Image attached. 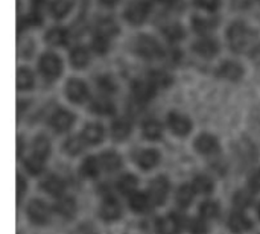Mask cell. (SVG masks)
<instances>
[{
	"label": "cell",
	"instance_id": "50",
	"mask_svg": "<svg viewBox=\"0 0 260 234\" xmlns=\"http://www.w3.org/2000/svg\"><path fill=\"white\" fill-rule=\"evenodd\" d=\"M253 58H254V59H256V61H257V62L260 64V47H257V49L254 50V53H253Z\"/></svg>",
	"mask_w": 260,
	"mask_h": 234
},
{
	"label": "cell",
	"instance_id": "46",
	"mask_svg": "<svg viewBox=\"0 0 260 234\" xmlns=\"http://www.w3.org/2000/svg\"><path fill=\"white\" fill-rule=\"evenodd\" d=\"M195 3L200 6V8H204L207 11H215L219 8L221 5V0H195Z\"/></svg>",
	"mask_w": 260,
	"mask_h": 234
},
{
	"label": "cell",
	"instance_id": "29",
	"mask_svg": "<svg viewBox=\"0 0 260 234\" xmlns=\"http://www.w3.org/2000/svg\"><path fill=\"white\" fill-rule=\"evenodd\" d=\"M149 82H151L154 87H161V88H165V87H169V85L172 84V78H171L168 73L161 72V70H154V72L149 73Z\"/></svg>",
	"mask_w": 260,
	"mask_h": 234
},
{
	"label": "cell",
	"instance_id": "7",
	"mask_svg": "<svg viewBox=\"0 0 260 234\" xmlns=\"http://www.w3.org/2000/svg\"><path fill=\"white\" fill-rule=\"evenodd\" d=\"M168 123H169V128L177 134V136H187L190 132V128H192V123L190 120L183 116V114H178V113H171L168 116Z\"/></svg>",
	"mask_w": 260,
	"mask_h": 234
},
{
	"label": "cell",
	"instance_id": "5",
	"mask_svg": "<svg viewBox=\"0 0 260 234\" xmlns=\"http://www.w3.org/2000/svg\"><path fill=\"white\" fill-rule=\"evenodd\" d=\"M148 12L149 9L145 2H134L128 5V8L125 9V18L131 24H140L148 18Z\"/></svg>",
	"mask_w": 260,
	"mask_h": 234
},
{
	"label": "cell",
	"instance_id": "2",
	"mask_svg": "<svg viewBox=\"0 0 260 234\" xmlns=\"http://www.w3.org/2000/svg\"><path fill=\"white\" fill-rule=\"evenodd\" d=\"M136 52L146 59H155L163 53L161 46L149 35H140L136 40Z\"/></svg>",
	"mask_w": 260,
	"mask_h": 234
},
{
	"label": "cell",
	"instance_id": "12",
	"mask_svg": "<svg viewBox=\"0 0 260 234\" xmlns=\"http://www.w3.org/2000/svg\"><path fill=\"white\" fill-rule=\"evenodd\" d=\"M218 75L221 78H225V79H230V81H238L244 75V69L235 61H225L218 69Z\"/></svg>",
	"mask_w": 260,
	"mask_h": 234
},
{
	"label": "cell",
	"instance_id": "34",
	"mask_svg": "<svg viewBox=\"0 0 260 234\" xmlns=\"http://www.w3.org/2000/svg\"><path fill=\"white\" fill-rule=\"evenodd\" d=\"M193 189H195V192H198L201 195H207L213 190V181L206 175H200L193 181Z\"/></svg>",
	"mask_w": 260,
	"mask_h": 234
},
{
	"label": "cell",
	"instance_id": "53",
	"mask_svg": "<svg viewBox=\"0 0 260 234\" xmlns=\"http://www.w3.org/2000/svg\"><path fill=\"white\" fill-rule=\"evenodd\" d=\"M257 213H259V218H260V206H259V209H257Z\"/></svg>",
	"mask_w": 260,
	"mask_h": 234
},
{
	"label": "cell",
	"instance_id": "24",
	"mask_svg": "<svg viewBox=\"0 0 260 234\" xmlns=\"http://www.w3.org/2000/svg\"><path fill=\"white\" fill-rule=\"evenodd\" d=\"M99 163H101V166L105 171H116V169L120 168L122 160H120V157L116 152H104L99 157Z\"/></svg>",
	"mask_w": 260,
	"mask_h": 234
},
{
	"label": "cell",
	"instance_id": "41",
	"mask_svg": "<svg viewBox=\"0 0 260 234\" xmlns=\"http://www.w3.org/2000/svg\"><path fill=\"white\" fill-rule=\"evenodd\" d=\"M43 166H44V160L37 155H32L30 158L26 160V169L32 175H38L43 171Z\"/></svg>",
	"mask_w": 260,
	"mask_h": 234
},
{
	"label": "cell",
	"instance_id": "30",
	"mask_svg": "<svg viewBox=\"0 0 260 234\" xmlns=\"http://www.w3.org/2000/svg\"><path fill=\"white\" fill-rule=\"evenodd\" d=\"M129 206L136 212H140V213L146 212L149 209V198L146 195H143V193L136 192V193H133L131 199H129Z\"/></svg>",
	"mask_w": 260,
	"mask_h": 234
},
{
	"label": "cell",
	"instance_id": "22",
	"mask_svg": "<svg viewBox=\"0 0 260 234\" xmlns=\"http://www.w3.org/2000/svg\"><path fill=\"white\" fill-rule=\"evenodd\" d=\"M43 187H44V190H46L47 193H50V195H53V196H61L62 192H64V189H66L64 181H62L59 177H56V175H50V177L44 181Z\"/></svg>",
	"mask_w": 260,
	"mask_h": 234
},
{
	"label": "cell",
	"instance_id": "43",
	"mask_svg": "<svg viewBox=\"0 0 260 234\" xmlns=\"http://www.w3.org/2000/svg\"><path fill=\"white\" fill-rule=\"evenodd\" d=\"M96 84H98V87H99L102 91H105V93H113V91H116V84H114V81H113L110 76H101V78L96 81Z\"/></svg>",
	"mask_w": 260,
	"mask_h": 234
},
{
	"label": "cell",
	"instance_id": "51",
	"mask_svg": "<svg viewBox=\"0 0 260 234\" xmlns=\"http://www.w3.org/2000/svg\"><path fill=\"white\" fill-rule=\"evenodd\" d=\"M21 148H23V143H21V140L18 139V151H17L18 155H21Z\"/></svg>",
	"mask_w": 260,
	"mask_h": 234
},
{
	"label": "cell",
	"instance_id": "14",
	"mask_svg": "<svg viewBox=\"0 0 260 234\" xmlns=\"http://www.w3.org/2000/svg\"><path fill=\"white\" fill-rule=\"evenodd\" d=\"M229 227H230V230H232L233 233L242 234L250 231L251 227H253V224H251V221H250L245 215H242V213H235V215L230 216Z\"/></svg>",
	"mask_w": 260,
	"mask_h": 234
},
{
	"label": "cell",
	"instance_id": "10",
	"mask_svg": "<svg viewBox=\"0 0 260 234\" xmlns=\"http://www.w3.org/2000/svg\"><path fill=\"white\" fill-rule=\"evenodd\" d=\"M195 148L200 154L212 155L219 151V143H218L216 137H213L210 134H201L195 142Z\"/></svg>",
	"mask_w": 260,
	"mask_h": 234
},
{
	"label": "cell",
	"instance_id": "28",
	"mask_svg": "<svg viewBox=\"0 0 260 234\" xmlns=\"http://www.w3.org/2000/svg\"><path fill=\"white\" fill-rule=\"evenodd\" d=\"M17 87L18 90H30L34 87V75L27 69H18Z\"/></svg>",
	"mask_w": 260,
	"mask_h": 234
},
{
	"label": "cell",
	"instance_id": "33",
	"mask_svg": "<svg viewBox=\"0 0 260 234\" xmlns=\"http://www.w3.org/2000/svg\"><path fill=\"white\" fill-rule=\"evenodd\" d=\"M143 136L149 140H157L161 137V125L157 120H148L143 125Z\"/></svg>",
	"mask_w": 260,
	"mask_h": 234
},
{
	"label": "cell",
	"instance_id": "47",
	"mask_svg": "<svg viewBox=\"0 0 260 234\" xmlns=\"http://www.w3.org/2000/svg\"><path fill=\"white\" fill-rule=\"evenodd\" d=\"M26 192V183L21 177H17V198L20 199Z\"/></svg>",
	"mask_w": 260,
	"mask_h": 234
},
{
	"label": "cell",
	"instance_id": "4",
	"mask_svg": "<svg viewBox=\"0 0 260 234\" xmlns=\"http://www.w3.org/2000/svg\"><path fill=\"white\" fill-rule=\"evenodd\" d=\"M67 96L75 104H82L88 97V87L81 79H70L66 87Z\"/></svg>",
	"mask_w": 260,
	"mask_h": 234
},
{
	"label": "cell",
	"instance_id": "38",
	"mask_svg": "<svg viewBox=\"0 0 260 234\" xmlns=\"http://www.w3.org/2000/svg\"><path fill=\"white\" fill-rule=\"evenodd\" d=\"M117 187L122 193H133L137 187V178L134 175H123L119 180Z\"/></svg>",
	"mask_w": 260,
	"mask_h": 234
},
{
	"label": "cell",
	"instance_id": "8",
	"mask_svg": "<svg viewBox=\"0 0 260 234\" xmlns=\"http://www.w3.org/2000/svg\"><path fill=\"white\" fill-rule=\"evenodd\" d=\"M73 122H75V116L70 111H67V110L56 111L52 116V119H50V125H52V128L56 132H64V131L70 129L72 125H73Z\"/></svg>",
	"mask_w": 260,
	"mask_h": 234
},
{
	"label": "cell",
	"instance_id": "19",
	"mask_svg": "<svg viewBox=\"0 0 260 234\" xmlns=\"http://www.w3.org/2000/svg\"><path fill=\"white\" fill-rule=\"evenodd\" d=\"M90 61V53L85 47H75L70 53V62L76 69H84L87 67Z\"/></svg>",
	"mask_w": 260,
	"mask_h": 234
},
{
	"label": "cell",
	"instance_id": "49",
	"mask_svg": "<svg viewBox=\"0 0 260 234\" xmlns=\"http://www.w3.org/2000/svg\"><path fill=\"white\" fill-rule=\"evenodd\" d=\"M104 6H114L119 0H99Z\"/></svg>",
	"mask_w": 260,
	"mask_h": 234
},
{
	"label": "cell",
	"instance_id": "32",
	"mask_svg": "<svg viewBox=\"0 0 260 234\" xmlns=\"http://www.w3.org/2000/svg\"><path fill=\"white\" fill-rule=\"evenodd\" d=\"M114 34H117V24L114 23V20L104 18L98 23V35L108 38V37H113Z\"/></svg>",
	"mask_w": 260,
	"mask_h": 234
},
{
	"label": "cell",
	"instance_id": "45",
	"mask_svg": "<svg viewBox=\"0 0 260 234\" xmlns=\"http://www.w3.org/2000/svg\"><path fill=\"white\" fill-rule=\"evenodd\" d=\"M93 49L96 53L99 55H104L108 49V40L107 37H102V35H96L94 40H93Z\"/></svg>",
	"mask_w": 260,
	"mask_h": 234
},
{
	"label": "cell",
	"instance_id": "36",
	"mask_svg": "<svg viewBox=\"0 0 260 234\" xmlns=\"http://www.w3.org/2000/svg\"><path fill=\"white\" fill-rule=\"evenodd\" d=\"M200 213L203 219H215L219 213V207L215 201H206L200 207Z\"/></svg>",
	"mask_w": 260,
	"mask_h": 234
},
{
	"label": "cell",
	"instance_id": "11",
	"mask_svg": "<svg viewBox=\"0 0 260 234\" xmlns=\"http://www.w3.org/2000/svg\"><path fill=\"white\" fill-rule=\"evenodd\" d=\"M193 50H195L200 56H203V58H213V56L218 53L219 46H218V43H216L215 40H212V38H203V40H200V41H197V43L193 44Z\"/></svg>",
	"mask_w": 260,
	"mask_h": 234
},
{
	"label": "cell",
	"instance_id": "48",
	"mask_svg": "<svg viewBox=\"0 0 260 234\" xmlns=\"http://www.w3.org/2000/svg\"><path fill=\"white\" fill-rule=\"evenodd\" d=\"M250 184L253 190H260V171L254 172L250 178Z\"/></svg>",
	"mask_w": 260,
	"mask_h": 234
},
{
	"label": "cell",
	"instance_id": "26",
	"mask_svg": "<svg viewBox=\"0 0 260 234\" xmlns=\"http://www.w3.org/2000/svg\"><path fill=\"white\" fill-rule=\"evenodd\" d=\"M46 41L53 46H62L67 43V30L62 27H53L46 34Z\"/></svg>",
	"mask_w": 260,
	"mask_h": 234
},
{
	"label": "cell",
	"instance_id": "27",
	"mask_svg": "<svg viewBox=\"0 0 260 234\" xmlns=\"http://www.w3.org/2000/svg\"><path fill=\"white\" fill-rule=\"evenodd\" d=\"M72 9V3L69 0H53L50 3V12L55 18H64Z\"/></svg>",
	"mask_w": 260,
	"mask_h": 234
},
{
	"label": "cell",
	"instance_id": "37",
	"mask_svg": "<svg viewBox=\"0 0 260 234\" xmlns=\"http://www.w3.org/2000/svg\"><path fill=\"white\" fill-rule=\"evenodd\" d=\"M84 143H85V140H84L82 137H70V139L64 143V149H66L67 154L76 155V154H79V152L82 151Z\"/></svg>",
	"mask_w": 260,
	"mask_h": 234
},
{
	"label": "cell",
	"instance_id": "1",
	"mask_svg": "<svg viewBox=\"0 0 260 234\" xmlns=\"http://www.w3.org/2000/svg\"><path fill=\"white\" fill-rule=\"evenodd\" d=\"M227 37H229L230 47L238 53L247 50L254 38L253 32L242 21H235L233 24H230V27L227 30Z\"/></svg>",
	"mask_w": 260,
	"mask_h": 234
},
{
	"label": "cell",
	"instance_id": "9",
	"mask_svg": "<svg viewBox=\"0 0 260 234\" xmlns=\"http://www.w3.org/2000/svg\"><path fill=\"white\" fill-rule=\"evenodd\" d=\"M168 192H169V183L165 177H158L152 181L151 189H149V195L155 204H158V206L163 204L166 196H168Z\"/></svg>",
	"mask_w": 260,
	"mask_h": 234
},
{
	"label": "cell",
	"instance_id": "42",
	"mask_svg": "<svg viewBox=\"0 0 260 234\" xmlns=\"http://www.w3.org/2000/svg\"><path fill=\"white\" fill-rule=\"evenodd\" d=\"M253 203V196L248 192H238L235 196V204L238 209H247Z\"/></svg>",
	"mask_w": 260,
	"mask_h": 234
},
{
	"label": "cell",
	"instance_id": "44",
	"mask_svg": "<svg viewBox=\"0 0 260 234\" xmlns=\"http://www.w3.org/2000/svg\"><path fill=\"white\" fill-rule=\"evenodd\" d=\"M192 234H207L209 233V225L204 219H195L189 225Z\"/></svg>",
	"mask_w": 260,
	"mask_h": 234
},
{
	"label": "cell",
	"instance_id": "20",
	"mask_svg": "<svg viewBox=\"0 0 260 234\" xmlns=\"http://www.w3.org/2000/svg\"><path fill=\"white\" fill-rule=\"evenodd\" d=\"M218 20L215 17H203V15H195L192 18V24H193V29L200 34H204V32H209L212 30L215 26H216Z\"/></svg>",
	"mask_w": 260,
	"mask_h": 234
},
{
	"label": "cell",
	"instance_id": "39",
	"mask_svg": "<svg viewBox=\"0 0 260 234\" xmlns=\"http://www.w3.org/2000/svg\"><path fill=\"white\" fill-rule=\"evenodd\" d=\"M99 166H101V163L98 161V158H94V157H88V158H85V161L82 163V174H84L85 177L93 178V177H96V175H98V172H99Z\"/></svg>",
	"mask_w": 260,
	"mask_h": 234
},
{
	"label": "cell",
	"instance_id": "21",
	"mask_svg": "<svg viewBox=\"0 0 260 234\" xmlns=\"http://www.w3.org/2000/svg\"><path fill=\"white\" fill-rule=\"evenodd\" d=\"M55 210L62 218L70 219L75 215V212H76V204H75V201L72 198H61L59 201H56Z\"/></svg>",
	"mask_w": 260,
	"mask_h": 234
},
{
	"label": "cell",
	"instance_id": "17",
	"mask_svg": "<svg viewBox=\"0 0 260 234\" xmlns=\"http://www.w3.org/2000/svg\"><path fill=\"white\" fill-rule=\"evenodd\" d=\"M154 88L155 87L151 82H145V81H136L133 84V93L142 102H148L154 96Z\"/></svg>",
	"mask_w": 260,
	"mask_h": 234
},
{
	"label": "cell",
	"instance_id": "6",
	"mask_svg": "<svg viewBox=\"0 0 260 234\" xmlns=\"http://www.w3.org/2000/svg\"><path fill=\"white\" fill-rule=\"evenodd\" d=\"M27 216L35 224H44L49 219V207L43 201L34 199L27 206Z\"/></svg>",
	"mask_w": 260,
	"mask_h": 234
},
{
	"label": "cell",
	"instance_id": "3",
	"mask_svg": "<svg viewBox=\"0 0 260 234\" xmlns=\"http://www.w3.org/2000/svg\"><path fill=\"white\" fill-rule=\"evenodd\" d=\"M40 72L47 79H56L62 72V62L61 59L53 53H46L40 59Z\"/></svg>",
	"mask_w": 260,
	"mask_h": 234
},
{
	"label": "cell",
	"instance_id": "35",
	"mask_svg": "<svg viewBox=\"0 0 260 234\" xmlns=\"http://www.w3.org/2000/svg\"><path fill=\"white\" fill-rule=\"evenodd\" d=\"M91 111H93L94 114L108 116V114H113V113H114V105H113L110 101L99 99V101H94V102H93V105H91Z\"/></svg>",
	"mask_w": 260,
	"mask_h": 234
},
{
	"label": "cell",
	"instance_id": "16",
	"mask_svg": "<svg viewBox=\"0 0 260 234\" xmlns=\"http://www.w3.org/2000/svg\"><path fill=\"white\" fill-rule=\"evenodd\" d=\"M101 216L105 219V221H116L119 219L120 216V206L116 199L113 198H108L102 203V207H101Z\"/></svg>",
	"mask_w": 260,
	"mask_h": 234
},
{
	"label": "cell",
	"instance_id": "31",
	"mask_svg": "<svg viewBox=\"0 0 260 234\" xmlns=\"http://www.w3.org/2000/svg\"><path fill=\"white\" fill-rule=\"evenodd\" d=\"M193 192L195 189H192L190 186H181L177 192V203L180 207H189L190 203L193 201Z\"/></svg>",
	"mask_w": 260,
	"mask_h": 234
},
{
	"label": "cell",
	"instance_id": "25",
	"mask_svg": "<svg viewBox=\"0 0 260 234\" xmlns=\"http://www.w3.org/2000/svg\"><path fill=\"white\" fill-rule=\"evenodd\" d=\"M50 154V142L44 136H38L34 140V155L46 160Z\"/></svg>",
	"mask_w": 260,
	"mask_h": 234
},
{
	"label": "cell",
	"instance_id": "40",
	"mask_svg": "<svg viewBox=\"0 0 260 234\" xmlns=\"http://www.w3.org/2000/svg\"><path fill=\"white\" fill-rule=\"evenodd\" d=\"M163 32L169 41H178L184 37V30L180 24H169L163 29Z\"/></svg>",
	"mask_w": 260,
	"mask_h": 234
},
{
	"label": "cell",
	"instance_id": "18",
	"mask_svg": "<svg viewBox=\"0 0 260 234\" xmlns=\"http://www.w3.org/2000/svg\"><path fill=\"white\" fill-rule=\"evenodd\" d=\"M158 160H160V154H158L157 151H154V149H146V151L140 152L139 157H137L139 166H140L142 169H145V171L152 169V168L158 163Z\"/></svg>",
	"mask_w": 260,
	"mask_h": 234
},
{
	"label": "cell",
	"instance_id": "23",
	"mask_svg": "<svg viewBox=\"0 0 260 234\" xmlns=\"http://www.w3.org/2000/svg\"><path fill=\"white\" fill-rule=\"evenodd\" d=\"M129 131H131V126H129V123H128L126 120H123V119L116 120V122L113 123V126H111V136H113L114 140H119V142L125 140V139L129 136Z\"/></svg>",
	"mask_w": 260,
	"mask_h": 234
},
{
	"label": "cell",
	"instance_id": "52",
	"mask_svg": "<svg viewBox=\"0 0 260 234\" xmlns=\"http://www.w3.org/2000/svg\"><path fill=\"white\" fill-rule=\"evenodd\" d=\"M160 2H163V3H174L175 0H160Z\"/></svg>",
	"mask_w": 260,
	"mask_h": 234
},
{
	"label": "cell",
	"instance_id": "15",
	"mask_svg": "<svg viewBox=\"0 0 260 234\" xmlns=\"http://www.w3.org/2000/svg\"><path fill=\"white\" fill-rule=\"evenodd\" d=\"M82 139L87 145H98L104 139V128L98 123H90L82 131Z\"/></svg>",
	"mask_w": 260,
	"mask_h": 234
},
{
	"label": "cell",
	"instance_id": "13",
	"mask_svg": "<svg viewBox=\"0 0 260 234\" xmlns=\"http://www.w3.org/2000/svg\"><path fill=\"white\" fill-rule=\"evenodd\" d=\"M181 230V221L177 216H165L157 222V231L160 234H178Z\"/></svg>",
	"mask_w": 260,
	"mask_h": 234
}]
</instances>
